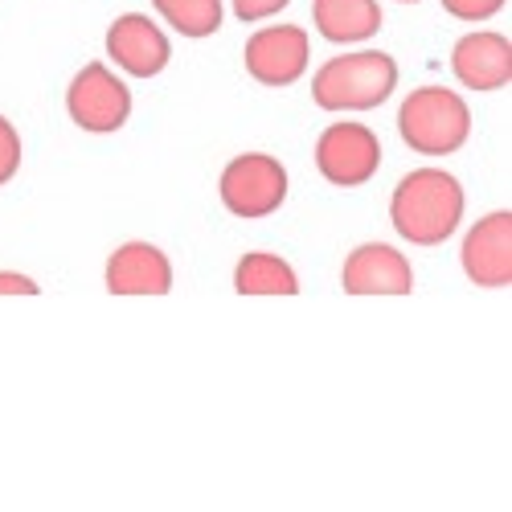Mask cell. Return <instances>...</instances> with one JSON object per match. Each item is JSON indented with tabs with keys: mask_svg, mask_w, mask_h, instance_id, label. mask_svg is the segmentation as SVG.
Instances as JSON below:
<instances>
[{
	"mask_svg": "<svg viewBox=\"0 0 512 512\" xmlns=\"http://www.w3.org/2000/svg\"><path fill=\"white\" fill-rule=\"evenodd\" d=\"M467 193L447 168L426 164L406 173L390 193V226L410 246H443L463 226Z\"/></svg>",
	"mask_w": 512,
	"mask_h": 512,
	"instance_id": "1",
	"label": "cell"
},
{
	"mask_svg": "<svg viewBox=\"0 0 512 512\" xmlns=\"http://www.w3.org/2000/svg\"><path fill=\"white\" fill-rule=\"evenodd\" d=\"M398 58L386 50H349L328 58L312 78V103L320 111H373L398 91Z\"/></svg>",
	"mask_w": 512,
	"mask_h": 512,
	"instance_id": "2",
	"label": "cell"
},
{
	"mask_svg": "<svg viewBox=\"0 0 512 512\" xmlns=\"http://www.w3.org/2000/svg\"><path fill=\"white\" fill-rule=\"evenodd\" d=\"M398 132L418 156H451L472 136V107L451 87H418L398 107Z\"/></svg>",
	"mask_w": 512,
	"mask_h": 512,
	"instance_id": "3",
	"label": "cell"
},
{
	"mask_svg": "<svg viewBox=\"0 0 512 512\" xmlns=\"http://www.w3.org/2000/svg\"><path fill=\"white\" fill-rule=\"evenodd\" d=\"M132 87L111 62H87L66 87V115L87 136H115L132 119Z\"/></svg>",
	"mask_w": 512,
	"mask_h": 512,
	"instance_id": "4",
	"label": "cell"
},
{
	"mask_svg": "<svg viewBox=\"0 0 512 512\" xmlns=\"http://www.w3.org/2000/svg\"><path fill=\"white\" fill-rule=\"evenodd\" d=\"M287 193H291L287 164L271 152H242L218 177V197H222L226 213H234L242 222L271 218L275 209H283Z\"/></svg>",
	"mask_w": 512,
	"mask_h": 512,
	"instance_id": "5",
	"label": "cell"
},
{
	"mask_svg": "<svg viewBox=\"0 0 512 512\" xmlns=\"http://www.w3.org/2000/svg\"><path fill=\"white\" fill-rule=\"evenodd\" d=\"M308 62H312V37L304 25H291V21H275V25L254 29L242 46L246 74L259 82V87H271V91L295 87V82L308 74Z\"/></svg>",
	"mask_w": 512,
	"mask_h": 512,
	"instance_id": "6",
	"label": "cell"
},
{
	"mask_svg": "<svg viewBox=\"0 0 512 512\" xmlns=\"http://www.w3.org/2000/svg\"><path fill=\"white\" fill-rule=\"evenodd\" d=\"M316 173L336 189H357L377 177L381 168V140L361 119H336L316 140Z\"/></svg>",
	"mask_w": 512,
	"mask_h": 512,
	"instance_id": "7",
	"label": "cell"
},
{
	"mask_svg": "<svg viewBox=\"0 0 512 512\" xmlns=\"http://www.w3.org/2000/svg\"><path fill=\"white\" fill-rule=\"evenodd\" d=\"M107 62L127 78H160L173 62V41L148 13H119L107 25Z\"/></svg>",
	"mask_w": 512,
	"mask_h": 512,
	"instance_id": "8",
	"label": "cell"
},
{
	"mask_svg": "<svg viewBox=\"0 0 512 512\" xmlns=\"http://www.w3.org/2000/svg\"><path fill=\"white\" fill-rule=\"evenodd\" d=\"M459 267L484 291L512 287V209H492L459 242Z\"/></svg>",
	"mask_w": 512,
	"mask_h": 512,
	"instance_id": "9",
	"label": "cell"
},
{
	"mask_svg": "<svg viewBox=\"0 0 512 512\" xmlns=\"http://www.w3.org/2000/svg\"><path fill=\"white\" fill-rule=\"evenodd\" d=\"M340 287L345 295H410L414 267L406 250L390 242H361L340 263Z\"/></svg>",
	"mask_w": 512,
	"mask_h": 512,
	"instance_id": "10",
	"label": "cell"
},
{
	"mask_svg": "<svg viewBox=\"0 0 512 512\" xmlns=\"http://www.w3.org/2000/svg\"><path fill=\"white\" fill-rule=\"evenodd\" d=\"M451 74L459 78V87L476 95L504 91L512 82V37L496 29L463 33L451 50Z\"/></svg>",
	"mask_w": 512,
	"mask_h": 512,
	"instance_id": "11",
	"label": "cell"
},
{
	"mask_svg": "<svg viewBox=\"0 0 512 512\" xmlns=\"http://www.w3.org/2000/svg\"><path fill=\"white\" fill-rule=\"evenodd\" d=\"M177 283L173 259L168 250H160L156 242L132 238L111 250L107 271H103V287L111 295H168Z\"/></svg>",
	"mask_w": 512,
	"mask_h": 512,
	"instance_id": "12",
	"label": "cell"
},
{
	"mask_svg": "<svg viewBox=\"0 0 512 512\" xmlns=\"http://www.w3.org/2000/svg\"><path fill=\"white\" fill-rule=\"evenodd\" d=\"M312 25L332 46H365L381 33L386 13L377 0H312Z\"/></svg>",
	"mask_w": 512,
	"mask_h": 512,
	"instance_id": "13",
	"label": "cell"
},
{
	"mask_svg": "<svg viewBox=\"0 0 512 512\" xmlns=\"http://www.w3.org/2000/svg\"><path fill=\"white\" fill-rule=\"evenodd\" d=\"M234 291L238 295H300V275L271 250H250L234 263Z\"/></svg>",
	"mask_w": 512,
	"mask_h": 512,
	"instance_id": "14",
	"label": "cell"
},
{
	"mask_svg": "<svg viewBox=\"0 0 512 512\" xmlns=\"http://www.w3.org/2000/svg\"><path fill=\"white\" fill-rule=\"evenodd\" d=\"M152 9L177 37L189 41L213 37L226 21V0H152Z\"/></svg>",
	"mask_w": 512,
	"mask_h": 512,
	"instance_id": "15",
	"label": "cell"
},
{
	"mask_svg": "<svg viewBox=\"0 0 512 512\" xmlns=\"http://www.w3.org/2000/svg\"><path fill=\"white\" fill-rule=\"evenodd\" d=\"M21 156H25L21 132L13 127V119H9V115H0V189H5V185L21 173Z\"/></svg>",
	"mask_w": 512,
	"mask_h": 512,
	"instance_id": "16",
	"label": "cell"
},
{
	"mask_svg": "<svg viewBox=\"0 0 512 512\" xmlns=\"http://www.w3.org/2000/svg\"><path fill=\"white\" fill-rule=\"evenodd\" d=\"M508 0H443V9L455 17V21H467V25H480L488 17H496Z\"/></svg>",
	"mask_w": 512,
	"mask_h": 512,
	"instance_id": "17",
	"label": "cell"
},
{
	"mask_svg": "<svg viewBox=\"0 0 512 512\" xmlns=\"http://www.w3.org/2000/svg\"><path fill=\"white\" fill-rule=\"evenodd\" d=\"M291 0H230V13L238 21H267L275 13H283Z\"/></svg>",
	"mask_w": 512,
	"mask_h": 512,
	"instance_id": "18",
	"label": "cell"
},
{
	"mask_svg": "<svg viewBox=\"0 0 512 512\" xmlns=\"http://www.w3.org/2000/svg\"><path fill=\"white\" fill-rule=\"evenodd\" d=\"M0 295H41V287L25 271H0Z\"/></svg>",
	"mask_w": 512,
	"mask_h": 512,
	"instance_id": "19",
	"label": "cell"
},
{
	"mask_svg": "<svg viewBox=\"0 0 512 512\" xmlns=\"http://www.w3.org/2000/svg\"><path fill=\"white\" fill-rule=\"evenodd\" d=\"M398 5H418V0H398Z\"/></svg>",
	"mask_w": 512,
	"mask_h": 512,
	"instance_id": "20",
	"label": "cell"
}]
</instances>
